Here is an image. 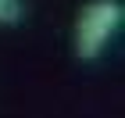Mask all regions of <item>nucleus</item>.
I'll return each instance as SVG.
<instances>
[{
  "label": "nucleus",
  "mask_w": 125,
  "mask_h": 118,
  "mask_svg": "<svg viewBox=\"0 0 125 118\" xmlns=\"http://www.w3.org/2000/svg\"><path fill=\"white\" fill-rule=\"evenodd\" d=\"M118 25H122V4L118 0H89L79 11V21H75V39H72L75 57L96 61L107 50V43L115 39Z\"/></svg>",
  "instance_id": "obj_1"
},
{
  "label": "nucleus",
  "mask_w": 125,
  "mask_h": 118,
  "mask_svg": "<svg viewBox=\"0 0 125 118\" xmlns=\"http://www.w3.org/2000/svg\"><path fill=\"white\" fill-rule=\"evenodd\" d=\"M25 21V0H0V25H21Z\"/></svg>",
  "instance_id": "obj_2"
}]
</instances>
